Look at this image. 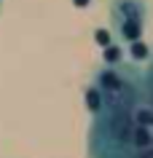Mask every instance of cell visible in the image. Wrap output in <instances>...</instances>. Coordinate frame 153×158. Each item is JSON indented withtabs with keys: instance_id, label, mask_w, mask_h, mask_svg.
I'll return each mask as SVG.
<instances>
[{
	"instance_id": "1",
	"label": "cell",
	"mask_w": 153,
	"mask_h": 158,
	"mask_svg": "<svg viewBox=\"0 0 153 158\" xmlns=\"http://www.w3.org/2000/svg\"><path fill=\"white\" fill-rule=\"evenodd\" d=\"M134 110H102L89 126V158H132Z\"/></svg>"
},
{
	"instance_id": "2",
	"label": "cell",
	"mask_w": 153,
	"mask_h": 158,
	"mask_svg": "<svg viewBox=\"0 0 153 158\" xmlns=\"http://www.w3.org/2000/svg\"><path fill=\"white\" fill-rule=\"evenodd\" d=\"M94 86L105 99V110H134L145 99V70L134 62L105 64L94 73Z\"/></svg>"
},
{
	"instance_id": "3",
	"label": "cell",
	"mask_w": 153,
	"mask_h": 158,
	"mask_svg": "<svg viewBox=\"0 0 153 158\" xmlns=\"http://www.w3.org/2000/svg\"><path fill=\"white\" fill-rule=\"evenodd\" d=\"M110 14L113 22H145L148 6H145V0H113Z\"/></svg>"
},
{
	"instance_id": "4",
	"label": "cell",
	"mask_w": 153,
	"mask_h": 158,
	"mask_svg": "<svg viewBox=\"0 0 153 158\" xmlns=\"http://www.w3.org/2000/svg\"><path fill=\"white\" fill-rule=\"evenodd\" d=\"M86 110H89V115H100L102 110H105V99H102V94L97 91V86H89V89H86Z\"/></svg>"
},
{
	"instance_id": "5",
	"label": "cell",
	"mask_w": 153,
	"mask_h": 158,
	"mask_svg": "<svg viewBox=\"0 0 153 158\" xmlns=\"http://www.w3.org/2000/svg\"><path fill=\"white\" fill-rule=\"evenodd\" d=\"M129 54H132V62L137 64V62H145L151 51L145 46V40H137V43H129Z\"/></svg>"
},
{
	"instance_id": "6",
	"label": "cell",
	"mask_w": 153,
	"mask_h": 158,
	"mask_svg": "<svg viewBox=\"0 0 153 158\" xmlns=\"http://www.w3.org/2000/svg\"><path fill=\"white\" fill-rule=\"evenodd\" d=\"M145 99L153 105V62H151V67L145 70Z\"/></svg>"
},
{
	"instance_id": "7",
	"label": "cell",
	"mask_w": 153,
	"mask_h": 158,
	"mask_svg": "<svg viewBox=\"0 0 153 158\" xmlns=\"http://www.w3.org/2000/svg\"><path fill=\"white\" fill-rule=\"evenodd\" d=\"M105 64H121V48H108L105 46Z\"/></svg>"
},
{
	"instance_id": "8",
	"label": "cell",
	"mask_w": 153,
	"mask_h": 158,
	"mask_svg": "<svg viewBox=\"0 0 153 158\" xmlns=\"http://www.w3.org/2000/svg\"><path fill=\"white\" fill-rule=\"evenodd\" d=\"M132 158H153V145H151V148H145V150H137Z\"/></svg>"
},
{
	"instance_id": "9",
	"label": "cell",
	"mask_w": 153,
	"mask_h": 158,
	"mask_svg": "<svg viewBox=\"0 0 153 158\" xmlns=\"http://www.w3.org/2000/svg\"><path fill=\"white\" fill-rule=\"evenodd\" d=\"M0 6H3V0H0Z\"/></svg>"
}]
</instances>
